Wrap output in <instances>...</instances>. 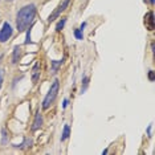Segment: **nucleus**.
<instances>
[{"label": "nucleus", "instance_id": "10", "mask_svg": "<svg viewBox=\"0 0 155 155\" xmlns=\"http://www.w3.org/2000/svg\"><path fill=\"white\" fill-rule=\"evenodd\" d=\"M64 64V60H52L51 61V66H52V73L57 74L58 69L61 68V65Z\"/></svg>", "mask_w": 155, "mask_h": 155}, {"label": "nucleus", "instance_id": "16", "mask_svg": "<svg viewBox=\"0 0 155 155\" xmlns=\"http://www.w3.org/2000/svg\"><path fill=\"white\" fill-rule=\"evenodd\" d=\"M31 31H32V25L27 29V36H25V41H24V44H25V45L32 43V40H31Z\"/></svg>", "mask_w": 155, "mask_h": 155}, {"label": "nucleus", "instance_id": "21", "mask_svg": "<svg viewBox=\"0 0 155 155\" xmlns=\"http://www.w3.org/2000/svg\"><path fill=\"white\" fill-rule=\"evenodd\" d=\"M85 27H86V21H84L82 24H81V25H80V29L81 31H82V32H84V29H85Z\"/></svg>", "mask_w": 155, "mask_h": 155}, {"label": "nucleus", "instance_id": "24", "mask_svg": "<svg viewBox=\"0 0 155 155\" xmlns=\"http://www.w3.org/2000/svg\"><path fill=\"white\" fill-rule=\"evenodd\" d=\"M7 2H13V0H7Z\"/></svg>", "mask_w": 155, "mask_h": 155}, {"label": "nucleus", "instance_id": "1", "mask_svg": "<svg viewBox=\"0 0 155 155\" xmlns=\"http://www.w3.org/2000/svg\"><path fill=\"white\" fill-rule=\"evenodd\" d=\"M37 13V8L35 4H27L20 8L16 13V28L19 32H24L33 24Z\"/></svg>", "mask_w": 155, "mask_h": 155}, {"label": "nucleus", "instance_id": "5", "mask_svg": "<svg viewBox=\"0 0 155 155\" xmlns=\"http://www.w3.org/2000/svg\"><path fill=\"white\" fill-rule=\"evenodd\" d=\"M43 123H44L43 114H41L40 111H37L36 114H35V119H33L32 126H31V130H32V131H37L38 129H41V126H43Z\"/></svg>", "mask_w": 155, "mask_h": 155}, {"label": "nucleus", "instance_id": "3", "mask_svg": "<svg viewBox=\"0 0 155 155\" xmlns=\"http://www.w3.org/2000/svg\"><path fill=\"white\" fill-rule=\"evenodd\" d=\"M69 3H70V0H62V2L60 3L58 5H57V8H56L54 11H53V12L51 13V15L48 16L47 21H48L49 24H51V23H53L56 19H58V17H60V15H61V13L64 12L65 9H66V8H68V7H69Z\"/></svg>", "mask_w": 155, "mask_h": 155}, {"label": "nucleus", "instance_id": "22", "mask_svg": "<svg viewBox=\"0 0 155 155\" xmlns=\"http://www.w3.org/2000/svg\"><path fill=\"white\" fill-rule=\"evenodd\" d=\"M107 153H109V150H107V149H105L104 151H102V154H107Z\"/></svg>", "mask_w": 155, "mask_h": 155}, {"label": "nucleus", "instance_id": "9", "mask_svg": "<svg viewBox=\"0 0 155 155\" xmlns=\"http://www.w3.org/2000/svg\"><path fill=\"white\" fill-rule=\"evenodd\" d=\"M21 58V48L19 45H16L12 51V64H17Z\"/></svg>", "mask_w": 155, "mask_h": 155}, {"label": "nucleus", "instance_id": "12", "mask_svg": "<svg viewBox=\"0 0 155 155\" xmlns=\"http://www.w3.org/2000/svg\"><path fill=\"white\" fill-rule=\"evenodd\" d=\"M70 137V126L69 125H65L64 126V130H62V134H61V142H65L66 139H68Z\"/></svg>", "mask_w": 155, "mask_h": 155}, {"label": "nucleus", "instance_id": "2", "mask_svg": "<svg viewBox=\"0 0 155 155\" xmlns=\"http://www.w3.org/2000/svg\"><path fill=\"white\" fill-rule=\"evenodd\" d=\"M58 90H60V81L56 78L53 82H52V85H51V87H49L47 96H45L44 101H43V105H41L44 110H47V109H49L52 105H53V102L56 101V98H57Z\"/></svg>", "mask_w": 155, "mask_h": 155}, {"label": "nucleus", "instance_id": "23", "mask_svg": "<svg viewBox=\"0 0 155 155\" xmlns=\"http://www.w3.org/2000/svg\"><path fill=\"white\" fill-rule=\"evenodd\" d=\"M154 3H155V0H150V4L151 5H154Z\"/></svg>", "mask_w": 155, "mask_h": 155}, {"label": "nucleus", "instance_id": "13", "mask_svg": "<svg viewBox=\"0 0 155 155\" xmlns=\"http://www.w3.org/2000/svg\"><path fill=\"white\" fill-rule=\"evenodd\" d=\"M8 143V131H7V129L5 127H3L2 129V144H5Z\"/></svg>", "mask_w": 155, "mask_h": 155}, {"label": "nucleus", "instance_id": "19", "mask_svg": "<svg viewBox=\"0 0 155 155\" xmlns=\"http://www.w3.org/2000/svg\"><path fill=\"white\" fill-rule=\"evenodd\" d=\"M69 105V100L68 98H64V101H62V109H66Z\"/></svg>", "mask_w": 155, "mask_h": 155}, {"label": "nucleus", "instance_id": "6", "mask_svg": "<svg viewBox=\"0 0 155 155\" xmlns=\"http://www.w3.org/2000/svg\"><path fill=\"white\" fill-rule=\"evenodd\" d=\"M40 74H41V68H40V62L36 61L32 68V82L37 84V81L40 80Z\"/></svg>", "mask_w": 155, "mask_h": 155}, {"label": "nucleus", "instance_id": "4", "mask_svg": "<svg viewBox=\"0 0 155 155\" xmlns=\"http://www.w3.org/2000/svg\"><path fill=\"white\" fill-rule=\"evenodd\" d=\"M12 35H13V29H12L11 24L8 21L3 23V27H2V29H0V43L8 41L9 38L12 37Z\"/></svg>", "mask_w": 155, "mask_h": 155}, {"label": "nucleus", "instance_id": "15", "mask_svg": "<svg viewBox=\"0 0 155 155\" xmlns=\"http://www.w3.org/2000/svg\"><path fill=\"white\" fill-rule=\"evenodd\" d=\"M73 33H74V37L77 40H84V32L80 29V28H77V29L73 31Z\"/></svg>", "mask_w": 155, "mask_h": 155}, {"label": "nucleus", "instance_id": "7", "mask_svg": "<svg viewBox=\"0 0 155 155\" xmlns=\"http://www.w3.org/2000/svg\"><path fill=\"white\" fill-rule=\"evenodd\" d=\"M144 25L149 31H154V13L151 11L144 15Z\"/></svg>", "mask_w": 155, "mask_h": 155}, {"label": "nucleus", "instance_id": "18", "mask_svg": "<svg viewBox=\"0 0 155 155\" xmlns=\"http://www.w3.org/2000/svg\"><path fill=\"white\" fill-rule=\"evenodd\" d=\"M3 81H4V72L0 69V89H2V86H3Z\"/></svg>", "mask_w": 155, "mask_h": 155}, {"label": "nucleus", "instance_id": "17", "mask_svg": "<svg viewBox=\"0 0 155 155\" xmlns=\"http://www.w3.org/2000/svg\"><path fill=\"white\" fill-rule=\"evenodd\" d=\"M149 80L151 81V82H154V80H155V73H154V70H150V72H149Z\"/></svg>", "mask_w": 155, "mask_h": 155}, {"label": "nucleus", "instance_id": "14", "mask_svg": "<svg viewBox=\"0 0 155 155\" xmlns=\"http://www.w3.org/2000/svg\"><path fill=\"white\" fill-rule=\"evenodd\" d=\"M65 23H66V17H61V20H60V21L57 23V25H56V31H57V32H60V31L64 29Z\"/></svg>", "mask_w": 155, "mask_h": 155}, {"label": "nucleus", "instance_id": "8", "mask_svg": "<svg viewBox=\"0 0 155 155\" xmlns=\"http://www.w3.org/2000/svg\"><path fill=\"white\" fill-rule=\"evenodd\" d=\"M13 146H15L16 149H21V150L28 149V147L31 149V147L33 146V139L32 138H28V137H24V140H23L21 144H13Z\"/></svg>", "mask_w": 155, "mask_h": 155}, {"label": "nucleus", "instance_id": "11", "mask_svg": "<svg viewBox=\"0 0 155 155\" xmlns=\"http://www.w3.org/2000/svg\"><path fill=\"white\" fill-rule=\"evenodd\" d=\"M89 81L90 78L87 76H84L82 77V84H81V90H80V94H84L85 91L87 90V87H89Z\"/></svg>", "mask_w": 155, "mask_h": 155}, {"label": "nucleus", "instance_id": "20", "mask_svg": "<svg viewBox=\"0 0 155 155\" xmlns=\"http://www.w3.org/2000/svg\"><path fill=\"white\" fill-rule=\"evenodd\" d=\"M151 130H153V125H149V127H147V135H149V138L153 137V133H151Z\"/></svg>", "mask_w": 155, "mask_h": 155}]
</instances>
